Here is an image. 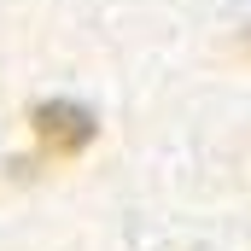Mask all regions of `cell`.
I'll return each mask as SVG.
<instances>
[{
    "instance_id": "cell-1",
    "label": "cell",
    "mask_w": 251,
    "mask_h": 251,
    "mask_svg": "<svg viewBox=\"0 0 251 251\" xmlns=\"http://www.w3.org/2000/svg\"><path fill=\"white\" fill-rule=\"evenodd\" d=\"M29 123H35V140L53 152V158H76V152H88V140H94V111L88 105H76V100H41L35 111H29Z\"/></svg>"
},
{
    "instance_id": "cell-2",
    "label": "cell",
    "mask_w": 251,
    "mask_h": 251,
    "mask_svg": "<svg viewBox=\"0 0 251 251\" xmlns=\"http://www.w3.org/2000/svg\"><path fill=\"white\" fill-rule=\"evenodd\" d=\"M240 53H251V29H246V41H240Z\"/></svg>"
}]
</instances>
